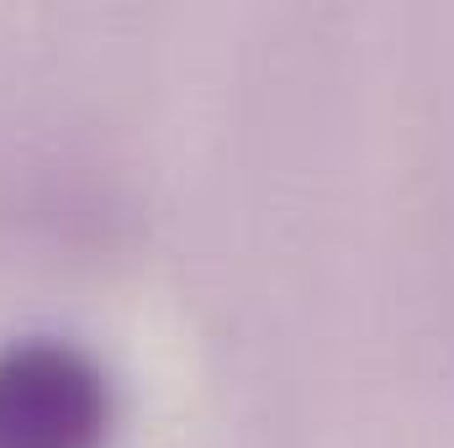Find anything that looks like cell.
Masks as SVG:
<instances>
[{
    "instance_id": "6da1fadb",
    "label": "cell",
    "mask_w": 454,
    "mask_h": 448,
    "mask_svg": "<svg viewBox=\"0 0 454 448\" xmlns=\"http://www.w3.org/2000/svg\"><path fill=\"white\" fill-rule=\"evenodd\" d=\"M116 401L106 369L64 337L0 348V448H101Z\"/></svg>"
}]
</instances>
